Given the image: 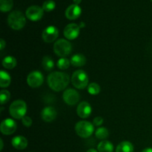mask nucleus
I'll return each mask as SVG.
<instances>
[{"label":"nucleus","mask_w":152,"mask_h":152,"mask_svg":"<svg viewBox=\"0 0 152 152\" xmlns=\"http://www.w3.org/2000/svg\"><path fill=\"white\" fill-rule=\"evenodd\" d=\"M5 45H6L5 41H4L3 39H0V50H2L4 48V47H5Z\"/></svg>","instance_id":"7c9ffc66"},{"label":"nucleus","mask_w":152,"mask_h":152,"mask_svg":"<svg viewBox=\"0 0 152 152\" xmlns=\"http://www.w3.org/2000/svg\"><path fill=\"white\" fill-rule=\"evenodd\" d=\"M103 123V119L100 117H96L94 119L93 124L95 126H99Z\"/></svg>","instance_id":"c756f323"},{"label":"nucleus","mask_w":152,"mask_h":152,"mask_svg":"<svg viewBox=\"0 0 152 152\" xmlns=\"http://www.w3.org/2000/svg\"><path fill=\"white\" fill-rule=\"evenodd\" d=\"M11 144L16 149L23 150L28 146V140L23 136H16L12 139Z\"/></svg>","instance_id":"dca6fc26"},{"label":"nucleus","mask_w":152,"mask_h":152,"mask_svg":"<svg viewBox=\"0 0 152 152\" xmlns=\"http://www.w3.org/2000/svg\"><path fill=\"white\" fill-rule=\"evenodd\" d=\"M151 1H152V0H151Z\"/></svg>","instance_id":"e433bc0d"},{"label":"nucleus","mask_w":152,"mask_h":152,"mask_svg":"<svg viewBox=\"0 0 152 152\" xmlns=\"http://www.w3.org/2000/svg\"><path fill=\"white\" fill-rule=\"evenodd\" d=\"M17 129L16 122L10 118H7L1 122L0 131L4 135H10L14 133Z\"/></svg>","instance_id":"1a4fd4ad"},{"label":"nucleus","mask_w":152,"mask_h":152,"mask_svg":"<svg viewBox=\"0 0 152 152\" xmlns=\"http://www.w3.org/2000/svg\"><path fill=\"white\" fill-rule=\"evenodd\" d=\"M71 82L76 88L84 89L88 85V77L83 70H78L73 74Z\"/></svg>","instance_id":"20e7f679"},{"label":"nucleus","mask_w":152,"mask_h":152,"mask_svg":"<svg viewBox=\"0 0 152 152\" xmlns=\"http://www.w3.org/2000/svg\"><path fill=\"white\" fill-rule=\"evenodd\" d=\"M16 59H15V57L12 56H7L6 57H4L2 60V65L4 68L6 69H13V68H15L16 65Z\"/></svg>","instance_id":"412c9836"},{"label":"nucleus","mask_w":152,"mask_h":152,"mask_svg":"<svg viewBox=\"0 0 152 152\" xmlns=\"http://www.w3.org/2000/svg\"><path fill=\"white\" fill-rule=\"evenodd\" d=\"M55 7H56V4L55 1L53 0H47L43 3L42 9L46 12H50L53 10H54Z\"/></svg>","instance_id":"cd10ccee"},{"label":"nucleus","mask_w":152,"mask_h":152,"mask_svg":"<svg viewBox=\"0 0 152 152\" xmlns=\"http://www.w3.org/2000/svg\"><path fill=\"white\" fill-rule=\"evenodd\" d=\"M71 65V60L66 59L65 57H62L57 61V67L60 70L68 69Z\"/></svg>","instance_id":"393cba45"},{"label":"nucleus","mask_w":152,"mask_h":152,"mask_svg":"<svg viewBox=\"0 0 152 152\" xmlns=\"http://www.w3.org/2000/svg\"><path fill=\"white\" fill-rule=\"evenodd\" d=\"M22 124H23L25 126H26V127H30V126H31V125H32V123H33L31 117H26V116H25V117L22 119Z\"/></svg>","instance_id":"c85d7f7f"},{"label":"nucleus","mask_w":152,"mask_h":152,"mask_svg":"<svg viewBox=\"0 0 152 152\" xmlns=\"http://www.w3.org/2000/svg\"><path fill=\"white\" fill-rule=\"evenodd\" d=\"M80 32V27L77 24L71 23L67 25L64 29V36L69 40L75 39L77 38Z\"/></svg>","instance_id":"f8f14e48"},{"label":"nucleus","mask_w":152,"mask_h":152,"mask_svg":"<svg viewBox=\"0 0 152 152\" xmlns=\"http://www.w3.org/2000/svg\"><path fill=\"white\" fill-rule=\"evenodd\" d=\"M44 77L40 71H34L30 73L27 77V83L30 87L36 88L42 85Z\"/></svg>","instance_id":"0eeeda50"},{"label":"nucleus","mask_w":152,"mask_h":152,"mask_svg":"<svg viewBox=\"0 0 152 152\" xmlns=\"http://www.w3.org/2000/svg\"><path fill=\"white\" fill-rule=\"evenodd\" d=\"M10 98V94L7 90H1L0 91V102L1 105L7 103Z\"/></svg>","instance_id":"bb28decb"},{"label":"nucleus","mask_w":152,"mask_h":152,"mask_svg":"<svg viewBox=\"0 0 152 152\" xmlns=\"http://www.w3.org/2000/svg\"><path fill=\"white\" fill-rule=\"evenodd\" d=\"M108 135H109V132H108V129L104 127L99 128L95 132V136L96 137V138L99 140L106 139L108 137Z\"/></svg>","instance_id":"b1692460"},{"label":"nucleus","mask_w":152,"mask_h":152,"mask_svg":"<svg viewBox=\"0 0 152 152\" xmlns=\"http://www.w3.org/2000/svg\"><path fill=\"white\" fill-rule=\"evenodd\" d=\"M70 83V77L64 72L55 71L49 74L48 77V84L52 90L56 92L65 89Z\"/></svg>","instance_id":"f257e3e1"},{"label":"nucleus","mask_w":152,"mask_h":152,"mask_svg":"<svg viewBox=\"0 0 152 152\" xmlns=\"http://www.w3.org/2000/svg\"><path fill=\"white\" fill-rule=\"evenodd\" d=\"M71 65L75 67H81L86 65V58L84 55L77 53L74 55L71 59Z\"/></svg>","instance_id":"f3484780"},{"label":"nucleus","mask_w":152,"mask_h":152,"mask_svg":"<svg viewBox=\"0 0 152 152\" xmlns=\"http://www.w3.org/2000/svg\"><path fill=\"white\" fill-rule=\"evenodd\" d=\"M56 116H57V113H56V109L51 106L45 107L43 108L41 112L42 119L47 123L53 121L56 118Z\"/></svg>","instance_id":"ddd939ff"},{"label":"nucleus","mask_w":152,"mask_h":152,"mask_svg":"<svg viewBox=\"0 0 152 152\" xmlns=\"http://www.w3.org/2000/svg\"><path fill=\"white\" fill-rule=\"evenodd\" d=\"M64 102L68 105H74L80 100V94L76 90L73 88H68L63 93Z\"/></svg>","instance_id":"6e6552de"},{"label":"nucleus","mask_w":152,"mask_h":152,"mask_svg":"<svg viewBox=\"0 0 152 152\" xmlns=\"http://www.w3.org/2000/svg\"><path fill=\"white\" fill-rule=\"evenodd\" d=\"M92 111L91 106L87 102H82L78 105L77 108V115L80 118H87L91 115Z\"/></svg>","instance_id":"4468645a"},{"label":"nucleus","mask_w":152,"mask_h":152,"mask_svg":"<svg viewBox=\"0 0 152 152\" xmlns=\"http://www.w3.org/2000/svg\"><path fill=\"white\" fill-rule=\"evenodd\" d=\"M13 0H0V10H1V11H10L13 7Z\"/></svg>","instance_id":"5701e85b"},{"label":"nucleus","mask_w":152,"mask_h":152,"mask_svg":"<svg viewBox=\"0 0 152 152\" xmlns=\"http://www.w3.org/2000/svg\"><path fill=\"white\" fill-rule=\"evenodd\" d=\"M42 65L46 71H50L54 68V62L50 56H46L42 59Z\"/></svg>","instance_id":"4be33fe9"},{"label":"nucleus","mask_w":152,"mask_h":152,"mask_svg":"<svg viewBox=\"0 0 152 152\" xmlns=\"http://www.w3.org/2000/svg\"><path fill=\"white\" fill-rule=\"evenodd\" d=\"M97 150L99 152H113L114 145L109 141L103 140L98 144Z\"/></svg>","instance_id":"6ab92c4d"},{"label":"nucleus","mask_w":152,"mask_h":152,"mask_svg":"<svg viewBox=\"0 0 152 152\" xmlns=\"http://www.w3.org/2000/svg\"><path fill=\"white\" fill-rule=\"evenodd\" d=\"M10 116L15 119H22L27 112V105L22 99L13 102L9 108Z\"/></svg>","instance_id":"7ed1b4c3"},{"label":"nucleus","mask_w":152,"mask_h":152,"mask_svg":"<svg viewBox=\"0 0 152 152\" xmlns=\"http://www.w3.org/2000/svg\"><path fill=\"white\" fill-rule=\"evenodd\" d=\"M87 152H98L96 150H95L94 148H90V149H88L87 151Z\"/></svg>","instance_id":"72a5a7b5"},{"label":"nucleus","mask_w":152,"mask_h":152,"mask_svg":"<svg viewBox=\"0 0 152 152\" xmlns=\"http://www.w3.org/2000/svg\"><path fill=\"white\" fill-rule=\"evenodd\" d=\"M134 146L129 141H123L117 145L116 152H133Z\"/></svg>","instance_id":"a211bd4d"},{"label":"nucleus","mask_w":152,"mask_h":152,"mask_svg":"<svg viewBox=\"0 0 152 152\" xmlns=\"http://www.w3.org/2000/svg\"><path fill=\"white\" fill-rule=\"evenodd\" d=\"M88 91L91 95H97L100 92V87L96 83H91L88 87Z\"/></svg>","instance_id":"a878e982"},{"label":"nucleus","mask_w":152,"mask_h":152,"mask_svg":"<svg viewBox=\"0 0 152 152\" xmlns=\"http://www.w3.org/2000/svg\"><path fill=\"white\" fill-rule=\"evenodd\" d=\"M43 13H44V10L42 7L38 5H32L27 9L25 13L28 19L35 22L42 19L43 16Z\"/></svg>","instance_id":"9d476101"},{"label":"nucleus","mask_w":152,"mask_h":152,"mask_svg":"<svg viewBox=\"0 0 152 152\" xmlns=\"http://www.w3.org/2000/svg\"><path fill=\"white\" fill-rule=\"evenodd\" d=\"M80 28H83V27H85V24L83 23V22H82V23H81V25H80Z\"/></svg>","instance_id":"c9c22d12"},{"label":"nucleus","mask_w":152,"mask_h":152,"mask_svg":"<svg viewBox=\"0 0 152 152\" xmlns=\"http://www.w3.org/2000/svg\"><path fill=\"white\" fill-rule=\"evenodd\" d=\"M142 152H152V148H146Z\"/></svg>","instance_id":"2f4dec72"},{"label":"nucleus","mask_w":152,"mask_h":152,"mask_svg":"<svg viewBox=\"0 0 152 152\" xmlns=\"http://www.w3.org/2000/svg\"><path fill=\"white\" fill-rule=\"evenodd\" d=\"M73 1H74V2L76 4H78V5H79V4H80V3L81 2L82 0H73Z\"/></svg>","instance_id":"473e14b6"},{"label":"nucleus","mask_w":152,"mask_h":152,"mask_svg":"<svg viewBox=\"0 0 152 152\" xmlns=\"http://www.w3.org/2000/svg\"><path fill=\"white\" fill-rule=\"evenodd\" d=\"M0 142H1V150H2V148H3V141H2V140H0Z\"/></svg>","instance_id":"f704fd0d"},{"label":"nucleus","mask_w":152,"mask_h":152,"mask_svg":"<svg viewBox=\"0 0 152 152\" xmlns=\"http://www.w3.org/2000/svg\"><path fill=\"white\" fill-rule=\"evenodd\" d=\"M7 23L12 29L19 31L24 28L26 23V19L22 12L19 10H14L9 14L7 17Z\"/></svg>","instance_id":"f03ea898"},{"label":"nucleus","mask_w":152,"mask_h":152,"mask_svg":"<svg viewBox=\"0 0 152 152\" xmlns=\"http://www.w3.org/2000/svg\"><path fill=\"white\" fill-rule=\"evenodd\" d=\"M81 13V7L78 4H71L70 6H68V8L65 10V16L68 19L74 20V19H77L80 16Z\"/></svg>","instance_id":"2eb2a0df"},{"label":"nucleus","mask_w":152,"mask_h":152,"mask_svg":"<svg viewBox=\"0 0 152 152\" xmlns=\"http://www.w3.org/2000/svg\"><path fill=\"white\" fill-rule=\"evenodd\" d=\"M11 83V78L8 73L1 70L0 71V86L1 88H7Z\"/></svg>","instance_id":"aec40b11"},{"label":"nucleus","mask_w":152,"mask_h":152,"mask_svg":"<svg viewBox=\"0 0 152 152\" xmlns=\"http://www.w3.org/2000/svg\"><path fill=\"white\" fill-rule=\"evenodd\" d=\"M53 50L57 56L60 57H65L68 56L72 50L71 44L64 39H60L55 42L53 45Z\"/></svg>","instance_id":"39448f33"},{"label":"nucleus","mask_w":152,"mask_h":152,"mask_svg":"<svg viewBox=\"0 0 152 152\" xmlns=\"http://www.w3.org/2000/svg\"><path fill=\"white\" fill-rule=\"evenodd\" d=\"M58 36H59V31L56 27L53 25L47 27L43 31L42 34V39L48 43L53 42L57 39Z\"/></svg>","instance_id":"9b49d317"},{"label":"nucleus","mask_w":152,"mask_h":152,"mask_svg":"<svg viewBox=\"0 0 152 152\" xmlns=\"http://www.w3.org/2000/svg\"><path fill=\"white\" fill-rule=\"evenodd\" d=\"M94 130V125L88 121H80L75 126L76 133L82 138H88L91 136Z\"/></svg>","instance_id":"423d86ee"}]
</instances>
